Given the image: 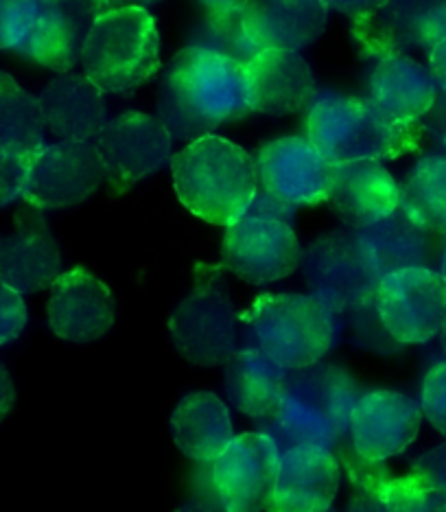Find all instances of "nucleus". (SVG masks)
Masks as SVG:
<instances>
[{
  "label": "nucleus",
  "instance_id": "1",
  "mask_svg": "<svg viewBox=\"0 0 446 512\" xmlns=\"http://www.w3.org/2000/svg\"><path fill=\"white\" fill-rule=\"evenodd\" d=\"M248 112L243 68L217 53L186 46L162 75L156 119L171 138L193 143Z\"/></svg>",
  "mask_w": 446,
  "mask_h": 512
},
{
  "label": "nucleus",
  "instance_id": "2",
  "mask_svg": "<svg viewBox=\"0 0 446 512\" xmlns=\"http://www.w3.org/2000/svg\"><path fill=\"white\" fill-rule=\"evenodd\" d=\"M361 397L350 370L318 362L289 370L285 399L276 416L256 421V432L272 438L280 453L313 445L333 451L350 432L352 405Z\"/></svg>",
  "mask_w": 446,
  "mask_h": 512
},
{
  "label": "nucleus",
  "instance_id": "3",
  "mask_svg": "<svg viewBox=\"0 0 446 512\" xmlns=\"http://www.w3.org/2000/svg\"><path fill=\"white\" fill-rule=\"evenodd\" d=\"M173 186L193 215L215 226L239 221L258 191L256 162L241 145L204 136L171 156Z\"/></svg>",
  "mask_w": 446,
  "mask_h": 512
},
{
  "label": "nucleus",
  "instance_id": "4",
  "mask_svg": "<svg viewBox=\"0 0 446 512\" xmlns=\"http://www.w3.org/2000/svg\"><path fill=\"white\" fill-rule=\"evenodd\" d=\"M307 138L328 165L355 160H392L420 151L425 130L420 123H398L370 99L326 92L313 101Z\"/></svg>",
  "mask_w": 446,
  "mask_h": 512
},
{
  "label": "nucleus",
  "instance_id": "5",
  "mask_svg": "<svg viewBox=\"0 0 446 512\" xmlns=\"http://www.w3.org/2000/svg\"><path fill=\"white\" fill-rule=\"evenodd\" d=\"M243 346L287 370L318 364L335 342V320L311 294H261L241 316Z\"/></svg>",
  "mask_w": 446,
  "mask_h": 512
},
{
  "label": "nucleus",
  "instance_id": "6",
  "mask_svg": "<svg viewBox=\"0 0 446 512\" xmlns=\"http://www.w3.org/2000/svg\"><path fill=\"white\" fill-rule=\"evenodd\" d=\"M84 75L101 92L145 84L160 68V36L145 7H114L92 25L81 53Z\"/></svg>",
  "mask_w": 446,
  "mask_h": 512
},
{
  "label": "nucleus",
  "instance_id": "7",
  "mask_svg": "<svg viewBox=\"0 0 446 512\" xmlns=\"http://www.w3.org/2000/svg\"><path fill=\"white\" fill-rule=\"evenodd\" d=\"M178 353L195 366H223L239 351V316L223 265L197 263L193 287L169 318Z\"/></svg>",
  "mask_w": 446,
  "mask_h": 512
},
{
  "label": "nucleus",
  "instance_id": "8",
  "mask_svg": "<svg viewBox=\"0 0 446 512\" xmlns=\"http://www.w3.org/2000/svg\"><path fill=\"white\" fill-rule=\"evenodd\" d=\"M300 270L309 294L333 316L372 305L381 283L359 230L346 226L313 239L302 250Z\"/></svg>",
  "mask_w": 446,
  "mask_h": 512
},
{
  "label": "nucleus",
  "instance_id": "9",
  "mask_svg": "<svg viewBox=\"0 0 446 512\" xmlns=\"http://www.w3.org/2000/svg\"><path fill=\"white\" fill-rule=\"evenodd\" d=\"M374 307L396 342H429L446 324V281L438 270L425 267L387 274L379 283Z\"/></svg>",
  "mask_w": 446,
  "mask_h": 512
},
{
  "label": "nucleus",
  "instance_id": "10",
  "mask_svg": "<svg viewBox=\"0 0 446 512\" xmlns=\"http://www.w3.org/2000/svg\"><path fill=\"white\" fill-rule=\"evenodd\" d=\"M300 259L298 235L285 221L243 215L223 235L221 265L245 283L283 281L298 270Z\"/></svg>",
  "mask_w": 446,
  "mask_h": 512
},
{
  "label": "nucleus",
  "instance_id": "11",
  "mask_svg": "<svg viewBox=\"0 0 446 512\" xmlns=\"http://www.w3.org/2000/svg\"><path fill=\"white\" fill-rule=\"evenodd\" d=\"M95 147L112 191L125 193L167 165L173 138L154 116L129 110L101 127Z\"/></svg>",
  "mask_w": 446,
  "mask_h": 512
},
{
  "label": "nucleus",
  "instance_id": "12",
  "mask_svg": "<svg viewBox=\"0 0 446 512\" xmlns=\"http://www.w3.org/2000/svg\"><path fill=\"white\" fill-rule=\"evenodd\" d=\"M352 36L368 57L431 51L446 40V0H385L372 14L352 20Z\"/></svg>",
  "mask_w": 446,
  "mask_h": 512
},
{
  "label": "nucleus",
  "instance_id": "13",
  "mask_svg": "<svg viewBox=\"0 0 446 512\" xmlns=\"http://www.w3.org/2000/svg\"><path fill=\"white\" fill-rule=\"evenodd\" d=\"M280 458L283 453L276 442L261 432L234 436L228 449L213 462L223 512H267Z\"/></svg>",
  "mask_w": 446,
  "mask_h": 512
},
{
  "label": "nucleus",
  "instance_id": "14",
  "mask_svg": "<svg viewBox=\"0 0 446 512\" xmlns=\"http://www.w3.org/2000/svg\"><path fill=\"white\" fill-rule=\"evenodd\" d=\"M258 189L289 206L326 202L333 165L320 156L309 138L285 136L256 151Z\"/></svg>",
  "mask_w": 446,
  "mask_h": 512
},
{
  "label": "nucleus",
  "instance_id": "15",
  "mask_svg": "<svg viewBox=\"0 0 446 512\" xmlns=\"http://www.w3.org/2000/svg\"><path fill=\"white\" fill-rule=\"evenodd\" d=\"M105 180L95 143L62 141L44 145L27 176L22 200L40 208H68L81 204Z\"/></svg>",
  "mask_w": 446,
  "mask_h": 512
},
{
  "label": "nucleus",
  "instance_id": "16",
  "mask_svg": "<svg viewBox=\"0 0 446 512\" xmlns=\"http://www.w3.org/2000/svg\"><path fill=\"white\" fill-rule=\"evenodd\" d=\"M114 7L112 0L40 3L38 18H35L29 36L20 42L16 51L55 73H68L81 62L92 25Z\"/></svg>",
  "mask_w": 446,
  "mask_h": 512
},
{
  "label": "nucleus",
  "instance_id": "17",
  "mask_svg": "<svg viewBox=\"0 0 446 512\" xmlns=\"http://www.w3.org/2000/svg\"><path fill=\"white\" fill-rule=\"evenodd\" d=\"M422 407L394 390L361 392L350 412L352 447L363 460L385 462L403 453L416 440Z\"/></svg>",
  "mask_w": 446,
  "mask_h": 512
},
{
  "label": "nucleus",
  "instance_id": "18",
  "mask_svg": "<svg viewBox=\"0 0 446 512\" xmlns=\"http://www.w3.org/2000/svg\"><path fill=\"white\" fill-rule=\"evenodd\" d=\"M62 256L40 208L25 202L14 215V226L0 237V285L18 294L51 287L60 276Z\"/></svg>",
  "mask_w": 446,
  "mask_h": 512
},
{
  "label": "nucleus",
  "instance_id": "19",
  "mask_svg": "<svg viewBox=\"0 0 446 512\" xmlns=\"http://www.w3.org/2000/svg\"><path fill=\"white\" fill-rule=\"evenodd\" d=\"M46 318L51 331L66 342H97L114 327V296L101 278L75 267L51 285Z\"/></svg>",
  "mask_w": 446,
  "mask_h": 512
},
{
  "label": "nucleus",
  "instance_id": "20",
  "mask_svg": "<svg viewBox=\"0 0 446 512\" xmlns=\"http://www.w3.org/2000/svg\"><path fill=\"white\" fill-rule=\"evenodd\" d=\"M245 103L250 112L287 116L311 106L315 77L298 51L265 49L243 66Z\"/></svg>",
  "mask_w": 446,
  "mask_h": 512
},
{
  "label": "nucleus",
  "instance_id": "21",
  "mask_svg": "<svg viewBox=\"0 0 446 512\" xmlns=\"http://www.w3.org/2000/svg\"><path fill=\"white\" fill-rule=\"evenodd\" d=\"M401 200L392 173L379 160H355L333 167L326 202L346 228L361 230L392 215Z\"/></svg>",
  "mask_w": 446,
  "mask_h": 512
},
{
  "label": "nucleus",
  "instance_id": "22",
  "mask_svg": "<svg viewBox=\"0 0 446 512\" xmlns=\"http://www.w3.org/2000/svg\"><path fill=\"white\" fill-rule=\"evenodd\" d=\"M342 480V467L328 449L304 445L285 451L267 512H326Z\"/></svg>",
  "mask_w": 446,
  "mask_h": 512
},
{
  "label": "nucleus",
  "instance_id": "23",
  "mask_svg": "<svg viewBox=\"0 0 446 512\" xmlns=\"http://www.w3.org/2000/svg\"><path fill=\"white\" fill-rule=\"evenodd\" d=\"M44 125L62 141L90 143L108 123L103 92L86 75L62 73L38 97Z\"/></svg>",
  "mask_w": 446,
  "mask_h": 512
},
{
  "label": "nucleus",
  "instance_id": "24",
  "mask_svg": "<svg viewBox=\"0 0 446 512\" xmlns=\"http://www.w3.org/2000/svg\"><path fill=\"white\" fill-rule=\"evenodd\" d=\"M243 18L261 51H300L324 33L328 9L322 0H248Z\"/></svg>",
  "mask_w": 446,
  "mask_h": 512
},
{
  "label": "nucleus",
  "instance_id": "25",
  "mask_svg": "<svg viewBox=\"0 0 446 512\" xmlns=\"http://www.w3.org/2000/svg\"><path fill=\"white\" fill-rule=\"evenodd\" d=\"M359 235L381 278L401 270H412V267L436 270L446 243V237L433 235L409 219L401 206L377 224L361 228Z\"/></svg>",
  "mask_w": 446,
  "mask_h": 512
},
{
  "label": "nucleus",
  "instance_id": "26",
  "mask_svg": "<svg viewBox=\"0 0 446 512\" xmlns=\"http://www.w3.org/2000/svg\"><path fill=\"white\" fill-rule=\"evenodd\" d=\"M398 123H420L436 106L438 86L429 68L407 55L381 57L370 75V97Z\"/></svg>",
  "mask_w": 446,
  "mask_h": 512
},
{
  "label": "nucleus",
  "instance_id": "27",
  "mask_svg": "<svg viewBox=\"0 0 446 512\" xmlns=\"http://www.w3.org/2000/svg\"><path fill=\"white\" fill-rule=\"evenodd\" d=\"M223 366H226L223 386L230 403L241 414L254 421L276 416L285 399L287 368L248 346H241Z\"/></svg>",
  "mask_w": 446,
  "mask_h": 512
},
{
  "label": "nucleus",
  "instance_id": "28",
  "mask_svg": "<svg viewBox=\"0 0 446 512\" xmlns=\"http://www.w3.org/2000/svg\"><path fill=\"white\" fill-rule=\"evenodd\" d=\"M175 445L193 462H215L234 440L230 412L213 392H191L171 416Z\"/></svg>",
  "mask_w": 446,
  "mask_h": 512
},
{
  "label": "nucleus",
  "instance_id": "29",
  "mask_svg": "<svg viewBox=\"0 0 446 512\" xmlns=\"http://www.w3.org/2000/svg\"><path fill=\"white\" fill-rule=\"evenodd\" d=\"M398 206L433 235L446 237V156L420 158L407 173Z\"/></svg>",
  "mask_w": 446,
  "mask_h": 512
},
{
  "label": "nucleus",
  "instance_id": "30",
  "mask_svg": "<svg viewBox=\"0 0 446 512\" xmlns=\"http://www.w3.org/2000/svg\"><path fill=\"white\" fill-rule=\"evenodd\" d=\"M44 127L38 97L22 90L11 75L0 73V147L38 156L44 149Z\"/></svg>",
  "mask_w": 446,
  "mask_h": 512
},
{
  "label": "nucleus",
  "instance_id": "31",
  "mask_svg": "<svg viewBox=\"0 0 446 512\" xmlns=\"http://www.w3.org/2000/svg\"><path fill=\"white\" fill-rule=\"evenodd\" d=\"M189 46L217 53L241 68L261 53L245 27L243 9L206 11L189 33Z\"/></svg>",
  "mask_w": 446,
  "mask_h": 512
},
{
  "label": "nucleus",
  "instance_id": "32",
  "mask_svg": "<svg viewBox=\"0 0 446 512\" xmlns=\"http://www.w3.org/2000/svg\"><path fill=\"white\" fill-rule=\"evenodd\" d=\"M377 491L392 512H446V488L416 475L390 477Z\"/></svg>",
  "mask_w": 446,
  "mask_h": 512
},
{
  "label": "nucleus",
  "instance_id": "33",
  "mask_svg": "<svg viewBox=\"0 0 446 512\" xmlns=\"http://www.w3.org/2000/svg\"><path fill=\"white\" fill-rule=\"evenodd\" d=\"M40 0H0V51L18 49L38 18Z\"/></svg>",
  "mask_w": 446,
  "mask_h": 512
},
{
  "label": "nucleus",
  "instance_id": "34",
  "mask_svg": "<svg viewBox=\"0 0 446 512\" xmlns=\"http://www.w3.org/2000/svg\"><path fill=\"white\" fill-rule=\"evenodd\" d=\"M33 160L35 156L0 147V206H7L22 197Z\"/></svg>",
  "mask_w": 446,
  "mask_h": 512
},
{
  "label": "nucleus",
  "instance_id": "35",
  "mask_svg": "<svg viewBox=\"0 0 446 512\" xmlns=\"http://www.w3.org/2000/svg\"><path fill=\"white\" fill-rule=\"evenodd\" d=\"M420 407L427 421L446 436V362L436 364L427 372Z\"/></svg>",
  "mask_w": 446,
  "mask_h": 512
},
{
  "label": "nucleus",
  "instance_id": "36",
  "mask_svg": "<svg viewBox=\"0 0 446 512\" xmlns=\"http://www.w3.org/2000/svg\"><path fill=\"white\" fill-rule=\"evenodd\" d=\"M27 327V305L22 294L0 285V346L16 340Z\"/></svg>",
  "mask_w": 446,
  "mask_h": 512
},
{
  "label": "nucleus",
  "instance_id": "37",
  "mask_svg": "<svg viewBox=\"0 0 446 512\" xmlns=\"http://www.w3.org/2000/svg\"><path fill=\"white\" fill-rule=\"evenodd\" d=\"M186 491H189V502L206 504L223 512L217 486H215V471L213 462H195L186 475Z\"/></svg>",
  "mask_w": 446,
  "mask_h": 512
},
{
  "label": "nucleus",
  "instance_id": "38",
  "mask_svg": "<svg viewBox=\"0 0 446 512\" xmlns=\"http://www.w3.org/2000/svg\"><path fill=\"white\" fill-rule=\"evenodd\" d=\"M412 475L446 488V442H442L436 449L422 453L412 464Z\"/></svg>",
  "mask_w": 446,
  "mask_h": 512
},
{
  "label": "nucleus",
  "instance_id": "39",
  "mask_svg": "<svg viewBox=\"0 0 446 512\" xmlns=\"http://www.w3.org/2000/svg\"><path fill=\"white\" fill-rule=\"evenodd\" d=\"M250 217H265V219H278V221H285V224H291L293 215H296V206H289L274 200V197H269L267 193H263L261 189L256 191L254 200L248 208Z\"/></svg>",
  "mask_w": 446,
  "mask_h": 512
},
{
  "label": "nucleus",
  "instance_id": "40",
  "mask_svg": "<svg viewBox=\"0 0 446 512\" xmlns=\"http://www.w3.org/2000/svg\"><path fill=\"white\" fill-rule=\"evenodd\" d=\"M346 512H392V510L385 504V499L379 495V491L366 486H352V497L346 506Z\"/></svg>",
  "mask_w": 446,
  "mask_h": 512
},
{
  "label": "nucleus",
  "instance_id": "41",
  "mask_svg": "<svg viewBox=\"0 0 446 512\" xmlns=\"http://www.w3.org/2000/svg\"><path fill=\"white\" fill-rule=\"evenodd\" d=\"M322 3L326 9L339 11V14L357 20V18L372 14V11L379 9L385 0H322Z\"/></svg>",
  "mask_w": 446,
  "mask_h": 512
},
{
  "label": "nucleus",
  "instance_id": "42",
  "mask_svg": "<svg viewBox=\"0 0 446 512\" xmlns=\"http://www.w3.org/2000/svg\"><path fill=\"white\" fill-rule=\"evenodd\" d=\"M429 73L433 75L438 90L446 95V40L429 51Z\"/></svg>",
  "mask_w": 446,
  "mask_h": 512
},
{
  "label": "nucleus",
  "instance_id": "43",
  "mask_svg": "<svg viewBox=\"0 0 446 512\" xmlns=\"http://www.w3.org/2000/svg\"><path fill=\"white\" fill-rule=\"evenodd\" d=\"M16 405V386L14 379H11L9 370L0 364V423L11 414Z\"/></svg>",
  "mask_w": 446,
  "mask_h": 512
},
{
  "label": "nucleus",
  "instance_id": "44",
  "mask_svg": "<svg viewBox=\"0 0 446 512\" xmlns=\"http://www.w3.org/2000/svg\"><path fill=\"white\" fill-rule=\"evenodd\" d=\"M206 11H223V9H243L248 0H199Z\"/></svg>",
  "mask_w": 446,
  "mask_h": 512
},
{
  "label": "nucleus",
  "instance_id": "45",
  "mask_svg": "<svg viewBox=\"0 0 446 512\" xmlns=\"http://www.w3.org/2000/svg\"><path fill=\"white\" fill-rule=\"evenodd\" d=\"M175 512H221V510L210 508V506L199 504V502H186V504H182Z\"/></svg>",
  "mask_w": 446,
  "mask_h": 512
},
{
  "label": "nucleus",
  "instance_id": "46",
  "mask_svg": "<svg viewBox=\"0 0 446 512\" xmlns=\"http://www.w3.org/2000/svg\"><path fill=\"white\" fill-rule=\"evenodd\" d=\"M116 7H145L151 3H160V0H112Z\"/></svg>",
  "mask_w": 446,
  "mask_h": 512
},
{
  "label": "nucleus",
  "instance_id": "47",
  "mask_svg": "<svg viewBox=\"0 0 446 512\" xmlns=\"http://www.w3.org/2000/svg\"><path fill=\"white\" fill-rule=\"evenodd\" d=\"M440 274L446 281V243H444V250H442V259H440Z\"/></svg>",
  "mask_w": 446,
  "mask_h": 512
},
{
  "label": "nucleus",
  "instance_id": "48",
  "mask_svg": "<svg viewBox=\"0 0 446 512\" xmlns=\"http://www.w3.org/2000/svg\"><path fill=\"white\" fill-rule=\"evenodd\" d=\"M440 340H442V348H444V353H446V324H444V329L440 333Z\"/></svg>",
  "mask_w": 446,
  "mask_h": 512
},
{
  "label": "nucleus",
  "instance_id": "49",
  "mask_svg": "<svg viewBox=\"0 0 446 512\" xmlns=\"http://www.w3.org/2000/svg\"><path fill=\"white\" fill-rule=\"evenodd\" d=\"M40 3H55V0H40Z\"/></svg>",
  "mask_w": 446,
  "mask_h": 512
},
{
  "label": "nucleus",
  "instance_id": "50",
  "mask_svg": "<svg viewBox=\"0 0 446 512\" xmlns=\"http://www.w3.org/2000/svg\"><path fill=\"white\" fill-rule=\"evenodd\" d=\"M442 138H444V147H446V132H444V136H442Z\"/></svg>",
  "mask_w": 446,
  "mask_h": 512
},
{
  "label": "nucleus",
  "instance_id": "51",
  "mask_svg": "<svg viewBox=\"0 0 446 512\" xmlns=\"http://www.w3.org/2000/svg\"><path fill=\"white\" fill-rule=\"evenodd\" d=\"M326 512H335V510H333V508H328V510H326Z\"/></svg>",
  "mask_w": 446,
  "mask_h": 512
}]
</instances>
